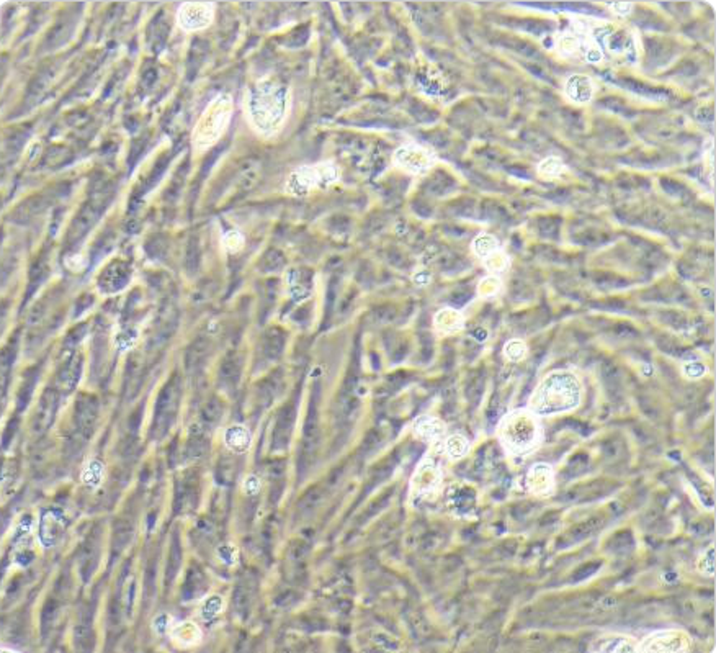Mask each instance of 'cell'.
<instances>
[{
  "label": "cell",
  "mask_w": 716,
  "mask_h": 653,
  "mask_svg": "<svg viewBox=\"0 0 716 653\" xmlns=\"http://www.w3.org/2000/svg\"><path fill=\"white\" fill-rule=\"evenodd\" d=\"M290 112V91L278 81H260L247 92L246 113L253 130L262 136L280 131Z\"/></svg>",
  "instance_id": "6da1fadb"
},
{
  "label": "cell",
  "mask_w": 716,
  "mask_h": 653,
  "mask_svg": "<svg viewBox=\"0 0 716 653\" xmlns=\"http://www.w3.org/2000/svg\"><path fill=\"white\" fill-rule=\"evenodd\" d=\"M583 403V383L569 370H555L546 375L531 393L529 409L536 416H555L574 411Z\"/></svg>",
  "instance_id": "7a4b0ae2"
},
{
  "label": "cell",
  "mask_w": 716,
  "mask_h": 653,
  "mask_svg": "<svg viewBox=\"0 0 716 653\" xmlns=\"http://www.w3.org/2000/svg\"><path fill=\"white\" fill-rule=\"evenodd\" d=\"M496 433L505 452L514 457H525L535 452L543 442V428H541L540 418L529 408L507 413L497 424Z\"/></svg>",
  "instance_id": "3957f363"
},
{
  "label": "cell",
  "mask_w": 716,
  "mask_h": 653,
  "mask_svg": "<svg viewBox=\"0 0 716 653\" xmlns=\"http://www.w3.org/2000/svg\"><path fill=\"white\" fill-rule=\"evenodd\" d=\"M232 112H234V102H232V97L225 92L218 93L208 103L192 133V146L195 154H201L210 150L225 135L226 128L230 126Z\"/></svg>",
  "instance_id": "277c9868"
},
{
  "label": "cell",
  "mask_w": 716,
  "mask_h": 653,
  "mask_svg": "<svg viewBox=\"0 0 716 653\" xmlns=\"http://www.w3.org/2000/svg\"><path fill=\"white\" fill-rule=\"evenodd\" d=\"M340 180V171L334 162L324 161L317 164L301 166L288 176L285 190L293 197H306L314 190L329 189Z\"/></svg>",
  "instance_id": "5b68a950"
},
{
  "label": "cell",
  "mask_w": 716,
  "mask_h": 653,
  "mask_svg": "<svg viewBox=\"0 0 716 653\" xmlns=\"http://www.w3.org/2000/svg\"><path fill=\"white\" fill-rule=\"evenodd\" d=\"M692 637L682 629H664L651 632L638 642L636 652L641 653H684L690 650Z\"/></svg>",
  "instance_id": "8992f818"
},
{
  "label": "cell",
  "mask_w": 716,
  "mask_h": 653,
  "mask_svg": "<svg viewBox=\"0 0 716 653\" xmlns=\"http://www.w3.org/2000/svg\"><path fill=\"white\" fill-rule=\"evenodd\" d=\"M437 157L429 147L414 145H402L392 154V164L412 176H420L435 164Z\"/></svg>",
  "instance_id": "52a82bcc"
},
{
  "label": "cell",
  "mask_w": 716,
  "mask_h": 653,
  "mask_svg": "<svg viewBox=\"0 0 716 653\" xmlns=\"http://www.w3.org/2000/svg\"><path fill=\"white\" fill-rule=\"evenodd\" d=\"M442 484V468L430 455L417 465L411 478V498H427L434 494Z\"/></svg>",
  "instance_id": "ba28073f"
},
{
  "label": "cell",
  "mask_w": 716,
  "mask_h": 653,
  "mask_svg": "<svg viewBox=\"0 0 716 653\" xmlns=\"http://www.w3.org/2000/svg\"><path fill=\"white\" fill-rule=\"evenodd\" d=\"M215 18V5L211 2H185L178 7L177 23L183 32H198L210 27Z\"/></svg>",
  "instance_id": "9c48e42d"
},
{
  "label": "cell",
  "mask_w": 716,
  "mask_h": 653,
  "mask_svg": "<svg viewBox=\"0 0 716 653\" xmlns=\"http://www.w3.org/2000/svg\"><path fill=\"white\" fill-rule=\"evenodd\" d=\"M525 484H526V492H529L530 494H533V496L543 498V496H550V494H553L555 488H556V478H555L553 467H551L550 463H545V462H538V463L531 465L529 473H526Z\"/></svg>",
  "instance_id": "30bf717a"
},
{
  "label": "cell",
  "mask_w": 716,
  "mask_h": 653,
  "mask_svg": "<svg viewBox=\"0 0 716 653\" xmlns=\"http://www.w3.org/2000/svg\"><path fill=\"white\" fill-rule=\"evenodd\" d=\"M412 433L422 442L437 445L446 437V424L435 416H419L412 424Z\"/></svg>",
  "instance_id": "8fae6325"
},
{
  "label": "cell",
  "mask_w": 716,
  "mask_h": 653,
  "mask_svg": "<svg viewBox=\"0 0 716 653\" xmlns=\"http://www.w3.org/2000/svg\"><path fill=\"white\" fill-rule=\"evenodd\" d=\"M638 649V642L625 634H604L597 637L590 652L597 653H631Z\"/></svg>",
  "instance_id": "7c38bea8"
},
{
  "label": "cell",
  "mask_w": 716,
  "mask_h": 653,
  "mask_svg": "<svg viewBox=\"0 0 716 653\" xmlns=\"http://www.w3.org/2000/svg\"><path fill=\"white\" fill-rule=\"evenodd\" d=\"M564 92L574 103H589L594 98V82L585 74H573L564 82Z\"/></svg>",
  "instance_id": "4fadbf2b"
},
{
  "label": "cell",
  "mask_w": 716,
  "mask_h": 653,
  "mask_svg": "<svg viewBox=\"0 0 716 653\" xmlns=\"http://www.w3.org/2000/svg\"><path fill=\"white\" fill-rule=\"evenodd\" d=\"M463 324H465V318H463V315H461V311L450 308V306L437 311V315L434 316V328L437 333H440V334L458 333V331L463 328Z\"/></svg>",
  "instance_id": "5bb4252c"
},
{
  "label": "cell",
  "mask_w": 716,
  "mask_h": 653,
  "mask_svg": "<svg viewBox=\"0 0 716 653\" xmlns=\"http://www.w3.org/2000/svg\"><path fill=\"white\" fill-rule=\"evenodd\" d=\"M172 639L175 640L177 645L183 647V649H188V647H195L201 642L203 634L201 629L198 627L195 622H182L177 627L172 629Z\"/></svg>",
  "instance_id": "9a60e30c"
},
{
  "label": "cell",
  "mask_w": 716,
  "mask_h": 653,
  "mask_svg": "<svg viewBox=\"0 0 716 653\" xmlns=\"http://www.w3.org/2000/svg\"><path fill=\"white\" fill-rule=\"evenodd\" d=\"M225 442L232 452L244 454L251 447V433L242 424H232L225 434Z\"/></svg>",
  "instance_id": "2e32d148"
},
{
  "label": "cell",
  "mask_w": 716,
  "mask_h": 653,
  "mask_svg": "<svg viewBox=\"0 0 716 653\" xmlns=\"http://www.w3.org/2000/svg\"><path fill=\"white\" fill-rule=\"evenodd\" d=\"M444 452L450 460H460L468 455L470 452V440L463 434H451L446 435L442 442Z\"/></svg>",
  "instance_id": "e0dca14e"
},
{
  "label": "cell",
  "mask_w": 716,
  "mask_h": 653,
  "mask_svg": "<svg viewBox=\"0 0 716 653\" xmlns=\"http://www.w3.org/2000/svg\"><path fill=\"white\" fill-rule=\"evenodd\" d=\"M536 172L543 180H556L566 172V164L558 156H548L536 166Z\"/></svg>",
  "instance_id": "ac0fdd59"
},
{
  "label": "cell",
  "mask_w": 716,
  "mask_h": 653,
  "mask_svg": "<svg viewBox=\"0 0 716 653\" xmlns=\"http://www.w3.org/2000/svg\"><path fill=\"white\" fill-rule=\"evenodd\" d=\"M471 249H473L475 256L479 257L481 260H484L486 257L494 254L496 251L500 249L499 239L496 236L487 235V232H482V235L476 236L473 242H471Z\"/></svg>",
  "instance_id": "d6986e66"
},
{
  "label": "cell",
  "mask_w": 716,
  "mask_h": 653,
  "mask_svg": "<svg viewBox=\"0 0 716 653\" xmlns=\"http://www.w3.org/2000/svg\"><path fill=\"white\" fill-rule=\"evenodd\" d=\"M504 357L509 362H522L529 354V345H526L525 341L522 339H510L504 344Z\"/></svg>",
  "instance_id": "ffe728a7"
},
{
  "label": "cell",
  "mask_w": 716,
  "mask_h": 653,
  "mask_svg": "<svg viewBox=\"0 0 716 653\" xmlns=\"http://www.w3.org/2000/svg\"><path fill=\"white\" fill-rule=\"evenodd\" d=\"M482 262H484V267L491 272L492 275L504 274V272L510 267V257L507 256V252H504L502 249L496 251L494 254L486 257V259Z\"/></svg>",
  "instance_id": "44dd1931"
},
{
  "label": "cell",
  "mask_w": 716,
  "mask_h": 653,
  "mask_svg": "<svg viewBox=\"0 0 716 653\" xmlns=\"http://www.w3.org/2000/svg\"><path fill=\"white\" fill-rule=\"evenodd\" d=\"M103 480V463L100 460H91L82 472V482L88 488H97Z\"/></svg>",
  "instance_id": "7402d4cb"
},
{
  "label": "cell",
  "mask_w": 716,
  "mask_h": 653,
  "mask_svg": "<svg viewBox=\"0 0 716 653\" xmlns=\"http://www.w3.org/2000/svg\"><path fill=\"white\" fill-rule=\"evenodd\" d=\"M502 290V280L499 275H487L477 284V296L479 298H491Z\"/></svg>",
  "instance_id": "603a6c76"
},
{
  "label": "cell",
  "mask_w": 716,
  "mask_h": 653,
  "mask_svg": "<svg viewBox=\"0 0 716 653\" xmlns=\"http://www.w3.org/2000/svg\"><path fill=\"white\" fill-rule=\"evenodd\" d=\"M697 570L705 576L715 575V546L708 547L697 560Z\"/></svg>",
  "instance_id": "cb8c5ba5"
},
{
  "label": "cell",
  "mask_w": 716,
  "mask_h": 653,
  "mask_svg": "<svg viewBox=\"0 0 716 653\" xmlns=\"http://www.w3.org/2000/svg\"><path fill=\"white\" fill-rule=\"evenodd\" d=\"M244 242H246L244 241V236L236 230L226 232V235L223 236V247H225L227 252H231V254L241 251L244 247Z\"/></svg>",
  "instance_id": "d4e9b609"
},
{
  "label": "cell",
  "mask_w": 716,
  "mask_h": 653,
  "mask_svg": "<svg viewBox=\"0 0 716 653\" xmlns=\"http://www.w3.org/2000/svg\"><path fill=\"white\" fill-rule=\"evenodd\" d=\"M682 374H684V377H687L689 380H698V378H702L705 374H707V367L700 362H689L684 365Z\"/></svg>",
  "instance_id": "484cf974"
},
{
  "label": "cell",
  "mask_w": 716,
  "mask_h": 653,
  "mask_svg": "<svg viewBox=\"0 0 716 653\" xmlns=\"http://www.w3.org/2000/svg\"><path fill=\"white\" fill-rule=\"evenodd\" d=\"M606 8L614 10V12L616 15H621V17H626V15H630L631 10H633V4H625V2H620V4H609L606 5Z\"/></svg>",
  "instance_id": "4316f807"
},
{
  "label": "cell",
  "mask_w": 716,
  "mask_h": 653,
  "mask_svg": "<svg viewBox=\"0 0 716 653\" xmlns=\"http://www.w3.org/2000/svg\"><path fill=\"white\" fill-rule=\"evenodd\" d=\"M244 488H246L247 494H256L260 489V480L251 475V477H247L246 483H244Z\"/></svg>",
  "instance_id": "83f0119b"
},
{
  "label": "cell",
  "mask_w": 716,
  "mask_h": 653,
  "mask_svg": "<svg viewBox=\"0 0 716 653\" xmlns=\"http://www.w3.org/2000/svg\"><path fill=\"white\" fill-rule=\"evenodd\" d=\"M210 609V616H216L218 612L221 611V598L211 596L210 600L205 602V611Z\"/></svg>",
  "instance_id": "f1b7e54d"
},
{
  "label": "cell",
  "mask_w": 716,
  "mask_h": 653,
  "mask_svg": "<svg viewBox=\"0 0 716 653\" xmlns=\"http://www.w3.org/2000/svg\"><path fill=\"white\" fill-rule=\"evenodd\" d=\"M156 621L161 622V626H152L157 634H166V632L171 629V617L168 616H157Z\"/></svg>",
  "instance_id": "f546056e"
}]
</instances>
